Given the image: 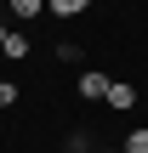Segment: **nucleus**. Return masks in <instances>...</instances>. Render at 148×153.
I'll use <instances>...</instances> for the list:
<instances>
[{
    "instance_id": "1",
    "label": "nucleus",
    "mask_w": 148,
    "mask_h": 153,
    "mask_svg": "<svg viewBox=\"0 0 148 153\" xmlns=\"http://www.w3.org/2000/svg\"><path fill=\"white\" fill-rule=\"evenodd\" d=\"M108 85H114V79H108L103 68H86V74H80V97H86V102H91V97L108 102Z\"/></svg>"
},
{
    "instance_id": "2",
    "label": "nucleus",
    "mask_w": 148,
    "mask_h": 153,
    "mask_svg": "<svg viewBox=\"0 0 148 153\" xmlns=\"http://www.w3.org/2000/svg\"><path fill=\"white\" fill-rule=\"evenodd\" d=\"M108 108H120V114L137 108V85H131V79H114V85H108Z\"/></svg>"
},
{
    "instance_id": "3",
    "label": "nucleus",
    "mask_w": 148,
    "mask_h": 153,
    "mask_svg": "<svg viewBox=\"0 0 148 153\" xmlns=\"http://www.w3.org/2000/svg\"><path fill=\"white\" fill-rule=\"evenodd\" d=\"M0 57L23 62V57H29V34H23V28H11V34H6V45H0Z\"/></svg>"
},
{
    "instance_id": "4",
    "label": "nucleus",
    "mask_w": 148,
    "mask_h": 153,
    "mask_svg": "<svg viewBox=\"0 0 148 153\" xmlns=\"http://www.w3.org/2000/svg\"><path fill=\"white\" fill-rule=\"evenodd\" d=\"M86 6H91V0H46V11H51V17H80Z\"/></svg>"
},
{
    "instance_id": "5",
    "label": "nucleus",
    "mask_w": 148,
    "mask_h": 153,
    "mask_svg": "<svg viewBox=\"0 0 148 153\" xmlns=\"http://www.w3.org/2000/svg\"><path fill=\"white\" fill-rule=\"evenodd\" d=\"M6 6H11V17H17V23H29V17H40V6H46V0H6Z\"/></svg>"
},
{
    "instance_id": "6",
    "label": "nucleus",
    "mask_w": 148,
    "mask_h": 153,
    "mask_svg": "<svg viewBox=\"0 0 148 153\" xmlns=\"http://www.w3.org/2000/svg\"><path fill=\"white\" fill-rule=\"evenodd\" d=\"M125 153H148V125H143V131H131V136H125Z\"/></svg>"
},
{
    "instance_id": "7",
    "label": "nucleus",
    "mask_w": 148,
    "mask_h": 153,
    "mask_svg": "<svg viewBox=\"0 0 148 153\" xmlns=\"http://www.w3.org/2000/svg\"><path fill=\"white\" fill-rule=\"evenodd\" d=\"M11 102H17V85H11V79H0V108H11Z\"/></svg>"
},
{
    "instance_id": "8",
    "label": "nucleus",
    "mask_w": 148,
    "mask_h": 153,
    "mask_svg": "<svg viewBox=\"0 0 148 153\" xmlns=\"http://www.w3.org/2000/svg\"><path fill=\"white\" fill-rule=\"evenodd\" d=\"M6 34H11V28H6V23H0V45H6Z\"/></svg>"
},
{
    "instance_id": "9",
    "label": "nucleus",
    "mask_w": 148,
    "mask_h": 153,
    "mask_svg": "<svg viewBox=\"0 0 148 153\" xmlns=\"http://www.w3.org/2000/svg\"><path fill=\"white\" fill-rule=\"evenodd\" d=\"M74 153H91V148H74Z\"/></svg>"
}]
</instances>
